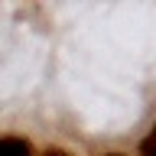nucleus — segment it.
<instances>
[{
    "label": "nucleus",
    "instance_id": "f257e3e1",
    "mask_svg": "<svg viewBox=\"0 0 156 156\" xmlns=\"http://www.w3.org/2000/svg\"><path fill=\"white\" fill-rule=\"evenodd\" d=\"M0 156H33V146L20 136H0Z\"/></svg>",
    "mask_w": 156,
    "mask_h": 156
},
{
    "label": "nucleus",
    "instance_id": "f03ea898",
    "mask_svg": "<svg viewBox=\"0 0 156 156\" xmlns=\"http://www.w3.org/2000/svg\"><path fill=\"white\" fill-rule=\"evenodd\" d=\"M46 156H68V153H65V150H49Z\"/></svg>",
    "mask_w": 156,
    "mask_h": 156
},
{
    "label": "nucleus",
    "instance_id": "7ed1b4c3",
    "mask_svg": "<svg viewBox=\"0 0 156 156\" xmlns=\"http://www.w3.org/2000/svg\"><path fill=\"white\" fill-rule=\"evenodd\" d=\"M107 156H120V153H107Z\"/></svg>",
    "mask_w": 156,
    "mask_h": 156
}]
</instances>
